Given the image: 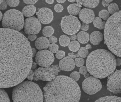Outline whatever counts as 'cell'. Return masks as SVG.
<instances>
[{
    "instance_id": "cell-3",
    "label": "cell",
    "mask_w": 121,
    "mask_h": 102,
    "mask_svg": "<svg viewBox=\"0 0 121 102\" xmlns=\"http://www.w3.org/2000/svg\"><path fill=\"white\" fill-rule=\"evenodd\" d=\"M86 65L89 74L100 79L110 75L117 66L115 56L112 52L104 49L91 52L87 56Z\"/></svg>"
},
{
    "instance_id": "cell-21",
    "label": "cell",
    "mask_w": 121,
    "mask_h": 102,
    "mask_svg": "<svg viewBox=\"0 0 121 102\" xmlns=\"http://www.w3.org/2000/svg\"><path fill=\"white\" fill-rule=\"evenodd\" d=\"M76 2L79 3L87 8H94L98 6L99 0H76Z\"/></svg>"
},
{
    "instance_id": "cell-41",
    "label": "cell",
    "mask_w": 121,
    "mask_h": 102,
    "mask_svg": "<svg viewBox=\"0 0 121 102\" xmlns=\"http://www.w3.org/2000/svg\"><path fill=\"white\" fill-rule=\"evenodd\" d=\"M49 40L50 43H51V44H53V43L56 44L57 42V38L55 37V36H52V35L50 37Z\"/></svg>"
},
{
    "instance_id": "cell-19",
    "label": "cell",
    "mask_w": 121,
    "mask_h": 102,
    "mask_svg": "<svg viewBox=\"0 0 121 102\" xmlns=\"http://www.w3.org/2000/svg\"><path fill=\"white\" fill-rule=\"evenodd\" d=\"M36 7L33 5H28L25 6L22 10V13L24 16L30 18L32 17L36 13Z\"/></svg>"
},
{
    "instance_id": "cell-1",
    "label": "cell",
    "mask_w": 121,
    "mask_h": 102,
    "mask_svg": "<svg viewBox=\"0 0 121 102\" xmlns=\"http://www.w3.org/2000/svg\"><path fill=\"white\" fill-rule=\"evenodd\" d=\"M33 62L27 38L18 31L0 28V88L13 87L23 82Z\"/></svg>"
},
{
    "instance_id": "cell-4",
    "label": "cell",
    "mask_w": 121,
    "mask_h": 102,
    "mask_svg": "<svg viewBox=\"0 0 121 102\" xmlns=\"http://www.w3.org/2000/svg\"><path fill=\"white\" fill-rule=\"evenodd\" d=\"M104 43L112 53L121 57V10L112 15L106 22Z\"/></svg>"
},
{
    "instance_id": "cell-54",
    "label": "cell",
    "mask_w": 121,
    "mask_h": 102,
    "mask_svg": "<svg viewBox=\"0 0 121 102\" xmlns=\"http://www.w3.org/2000/svg\"><path fill=\"white\" fill-rule=\"evenodd\" d=\"M85 78H87L89 77H90V74L89 73H87L85 75H84Z\"/></svg>"
},
{
    "instance_id": "cell-28",
    "label": "cell",
    "mask_w": 121,
    "mask_h": 102,
    "mask_svg": "<svg viewBox=\"0 0 121 102\" xmlns=\"http://www.w3.org/2000/svg\"><path fill=\"white\" fill-rule=\"evenodd\" d=\"M0 102H10L7 93L2 88H0Z\"/></svg>"
},
{
    "instance_id": "cell-49",
    "label": "cell",
    "mask_w": 121,
    "mask_h": 102,
    "mask_svg": "<svg viewBox=\"0 0 121 102\" xmlns=\"http://www.w3.org/2000/svg\"><path fill=\"white\" fill-rule=\"evenodd\" d=\"M102 5H103L104 7L108 6L109 5V3H107L105 0L102 1Z\"/></svg>"
},
{
    "instance_id": "cell-35",
    "label": "cell",
    "mask_w": 121,
    "mask_h": 102,
    "mask_svg": "<svg viewBox=\"0 0 121 102\" xmlns=\"http://www.w3.org/2000/svg\"><path fill=\"white\" fill-rule=\"evenodd\" d=\"M65 52L63 50H59L56 53V58L59 60H61L63 59V58H65Z\"/></svg>"
},
{
    "instance_id": "cell-27",
    "label": "cell",
    "mask_w": 121,
    "mask_h": 102,
    "mask_svg": "<svg viewBox=\"0 0 121 102\" xmlns=\"http://www.w3.org/2000/svg\"><path fill=\"white\" fill-rule=\"evenodd\" d=\"M108 11L110 14L113 15L116 13L118 12L119 10V8L116 3H113L110 4L108 6Z\"/></svg>"
},
{
    "instance_id": "cell-38",
    "label": "cell",
    "mask_w": 121,
    "mask_h": 102,
    "mask_svg": "<svg viewBox=\"0 0 121 102\" xmlns=\"http://www.w3.org/2000/svg\"><path fill=\"white\" fill-rule=\"evenodd\" d=\"M89 28V25L88 24L84 23L82 22L81 23V27H80V29L82 31H87Z\"/></svg>"
},
{
    "instance_id": "cell-43",
    "label": "cell",
    "mask_w": 121,
    "mask_h": 102,
    "mask_svg": "<svg viewBox=\"0 0 121 102\" xmlns=\"http://www.w3.org/2000/svg\"><path fill=\"white\" fill-rule=\"evenodd\" d=\"M68 55L69 57L72 59H74V58L75 59L79 57L78 54H74V53H72V52L69 53H68Z\"/></svg>"
},
{
    "instance_id": "cell-37",
    "label": "cell",
    "mask_w": 121,
    "mask_h": 102,
    "mask_svg": "<svg viewBox=\"0 0 121 102\" xmlns=\"http://www.w3.org/2000/svg\"><path fill=\"white\" fill-rule=\"evenodd\" d=\"M88 70L86 67L85 66H82L80 67L79 69V73L82 75H84L87 73Z\"/></svg>"
},
{
    "instance_id": "cell-32",
    "label": "cell",
    "mask_w": 121,
    "mask_h": 102,
    "mask_svg": "<svg viewBox=\"0 0 121 102\" xmlns=\"http://www.w3.org/2000/svg\"><path fill=\"white\" fill-rule=\"evenodd\" d=\"M75 64L78 67H81L83 66L85 63V60L83 58H77L75 59Z\"/></svg>"
},
{
    "instance_id": "cell-45",
    "label": "cell",
    "mask_w": 121,
    "mask_h": 102,
    "mask_svg": "<svg viewBox=\"0 0 121 102\" xmlns=\"http://www.w3.org/2000/svg\"><path fill=\"white\" fill-rule=\"evenodd\" d=\"M70 40L72 41H74L76 39H77V35L75 34L72 35H69V37Z\"/></svg>"
},
{
    "instance_id": "cell-25",
    "label": "cell",
    "mask_w": 121,
    "mask_h": 102,
    "mask_svg": "<svg viewBox=\"0 0 121 102\" xmlns=\"http://www.w3.org/2000/svg\"><path fill=\"white\" fill-rule=\"evenodd\" d=\"M43 34L46 37H50L52 36L54 33V30L51 26H47L45 27L42 31Z\"/></svg>"
},
{
    "instance_id": "cell-33",
    "label": "cell",
    "mask_w": 121,
    "mask_h": 102,
    "mask_svg": "<svg viewBox=\"0 0 121 102\" xmlns=\"http://www.w3.org/2000/svg\"><path fill=\"white\" fill-rule=\"evenodd\" d=\"M59 45L55 43L50 44L49 48V50L52 53H56L59 51Z\"/></svg>"
},
{
    "instance_id": "cell-13",
    "label": "cell",
    "mask_w": 121,
    "mask_h": 102,
    "mask_svg": "<svg viewBox=\"0 0 121 102\" xmlns=\"http://www.w3.org/2000/svg\"><path fill=\"white\" fill-rule=\"evenodd\" d=\"M38 19L41 23L44 25L49 24L53 20L54 15L52 11L50 9L43 8L36 13Z\"/></svg>"
},
{
    "instance_id": "cell-22",
    "label": "cell",
    "mask_w": 121,
    "mask_h": 102,
    "mask_svg": "<svg viewBox=\"0 0 121 102\" xmlns=\"http://www.w3.org/2000/svg\"><path fill=\"white\" fill-rule=\"evenodd\" d=\"M95 102H121V98L115 96H108L99 98Z\"/></svg>"
},
{
    "instance_id": "cell-40",
    "label": "cell",
    "mask_w": 121,
    "mask_h": 102,
    "mask_svg": "<svg viewBox=\"0 0 121 102\" xmlns=\"http://www.w3.org/2000/svg\"><path fill=\"white\" fill-rule=\"evenodd\" d=\"M7 8V4L6 1H3V2L0 4V10H6Z\"/></svg>"
},
{
    "instance_id": "cell-14",
    "label": "cell",
    "mask_w": 121,
    "mask_h": 102,
    "mask_svg": "<svg viewBox=\"0 0 121 102\" xmlns=\"http://www.w3.org/2000/svg\"><path fill=\"white\" fill-rule=\"evenodd\" d=\"M79 17L82 22L88 24L94 21L95 15L91 9L83 8L80 11Z\"/></svg>"
},
{
    "instance_id": "cell-23",
    "label": "cell",
    "mask_w": 121,
    "mask_h": 102,
    "mask_svg": "<svg viewBox=\"0 0 121 102\" xmlns=\"http://www.w3.org/2000/svg\"><path fill=\"white\" fill-rule=\"evenodd\" d=\"M106 22L104 21H102L99 17H97L95 18L93 21V24L95 27L99 30H102L105 28Z\"/></svg>"
},
{
    "instance_id": "cell-50",
    "label": "cell",
    "mask_w": 121,
    "mask_h": 102,
    "mask_svg": "<svg viewBox=\"0 0 121 102\" xmlns=\"http://www.w3.org/2000/svg\"><path fill=\"white\" fill-rule=\"evenodd\" d=\"M85 48L87 50H90L91 49L92 47L91 46V45L90 44H87L86 45V47H85Z\"/></svg>"
},
{
    "instance_id": "cell-18",
    "label": "cell",
    "mask_w": 121,
    "mask_h": 102,
    "mask_svg": "<svg viewBox=\"0 0 121 102\" xmlns=\"http://www.w3.org/2000/svg\"><path fill=\"white\" fill-rule=\"evenodd\" d=\"M82 7V5L78 2L72 4L68 6V11L71 15L77 16L79 14Z\"/></svg>"
},
{
    "instance_id": "cell-56",
    "label": "cell",
    "mask_w": 121,
    "mask_h": 102,
    "mask_svg": "<svg viewBox=\"0 0 121 102\" xmlns=\"http://www.w3.org/2000/svg\"><path fill=\"white\" fill-rule=\"evenodd\" d=\"M106 1L107 3H111V2H112L113 1V0H105Z\"/></svg>"
},
{
    "instance_id": "cell-48",
    "label": "cell",
    "mask_w": 121,
    "mask_h": 102,
    "mask_svg": "<svg viewBox=\"0 0 121 102\" xmlns=\"http://www.w3.org/2000/svg\"><path fill=\"white\" fill-rule=\"evenodd\" d=\"M32 53L33 57H35L37 53V50L35 48H32Z\"/></svg>"
},
{
    "instance_id": "cell-29",
    "label": "cell",
    "mask_w": 121,
    "mask_h": 102,
    "mask_svg": "<svg viewBox=\"0 0 121 102\" xmlns=\"http://www.w3.org/2000/svg\"><path fill=\"white\" fill-rule=\"evenodd\" d=\"M99 17L103 19L104 20L107 21L110 17V13L106 10H102L99 11Z\"/></svg>"
},
{
    "instance_id": "cell-6",
    "label": "cell",
    "mask_w": 121,
    "mask_h": 102,
    "mask_svg": "<svg viewBox=\"0 0 121 102\" xmlns=\"http://www.w3.org/2000/svg\"><path fill=\"white\" fill-rule=\"evenodd\" d=\"M24 18L22 12L15 9L6 11L3 15L2 25L4 28L20 31L23 28Z\"/></svg>"
},
{
    "instance_id": "cell-51",
    "label": "cell",
    "mask_w": 121,
    "mask_h": 102,
    "mask_svg": "<svg viewBox=\"0 0 121 102\" xmlns=\"http://www.w3.org/2000/svg\"><path fill=\"white\" fill-rule=\"evenodd\" d=\"M45 2L47 3L48 4H52L54 3V0H46Z\"/></svg>"
},
{
    "instance_id": "cell-15",
    "label": "cell",
    "mask_w": 121,
    "mask_h": 102,
    "mask_svg": "<svg viewBox=\"0 0 121 102\" xmlns=\"http://www.w3.org/2000/svg\"><path fill=\"white\" fill-rule=\"evenodd\" d=\"M59 66L60 70L63 71H71L75 67L74 60L69 56H66L60 61Z\"/></svg>"
},
{
    "instance_id": "cell-30",
    "label": "cell",
    "mask_w": 121,
    "mask_h": 102,
    "mask_svg": "<svg viewBox=\"0 0 121 102\" xmlns=\"http://www.w3.org/2000/svg\"><path fill=\"white\" fill-rule=\"evenodd\" d=\"M79 57L82 58H86L89 55V51L85 47H82L80 48L77 53Z\"/></svg>"
},
{
    "instance_id": "cell-46",
    "label": "cell",
    "mask_w": 121,
    "mask_h": 102,
    "mask_svg": "<svg viewBox=\"0 0 121 102\" xmlns=\"http://www.w3.org/2000/svg\"><path fill=\"white\" fill-rule=\"evenodd\" d=\"M37 64L36 62H33L32 64V67H31V70H35L37 68Z\"/></svg>"
},
{
    "instance_id": "cell-31",
    "label": "cell",
    "mask_w": 121,
    "mask_h": 102,
    "mask_svg": "<svg viewBox=\"0 0 121 102\" xmlns=\"http://www.w3.org/2000/svg\"><path fill=\"white\" fill-rule=\"evenodd\" d=\"M80 73L79 72L75 71L72 72L70 75V78H72L75 82H77L79 80L80 78Z\"/></svg>"
},
{
    "instance_id": "cell-52",
    "label": "cell",
    "mask_w": 121,
    "mask_h": 102,
    "mask_svg": "<svg viewBox=\"0 0 121 102\" xmlns=\"http://www.w3.org/2000/svg\"><path fill=\"white\" fill-rule=\"evenodd\" d=\"M57 1L58 3L62 4L63 3H64L65 2V0H57Z\"/></svg>"
},
{
    "instance_id": "cell-7",
    "label": "cell",
    "mask_w": 121,
    "mask_h": 102,
    "mask_svg": "<svg viewBox=\"0 0 121 102\" xmlns=\"http://www.w3.org/2000/svg\"><path fill=\"white\" fill-rule=\"evenodd\" d=\"M60 70L58 65H52L49 67H40L34 71V80L35 81L42 80L50 81L55 79Z\"/></svg>"
},
{
    "instance_id": "cell-16",
    "label": "cell",
    "mask_w": 121,
    "mask_h": 102,
    "mask_svg": "<svg viewBox=\"0 0 121 102\" xmlns=\"http://www.w3.org/2000/svg\"><path fill=\"white\" fill-rule=\"evenodd\" d=\"M49 40L46 37H41L37 39L35 42L36 48L39 50L47 49L50 45Z\"/></svg>"
},
{
    "instance_id": "cell-24",
    "label": "cell",
    "mask_w": 121,
    "mask_h": 102,
    "mask_svg": "<svg viewBox=\"0 0 121 102\" xmlns=\"http://www.w3.org/2000/svg\"><path fill=\"white\" fill-rule=\"evenodd\" d=\"M70 39L66 35H61L59 39L60 44L62 47H66L69 45L70 43Z\"/></svg>"
},
{
    "instance_id": "cell-11",
    "label": "cell",
    "mask_w": 121,
    "mask_h": 102,
    "mask_svg": "<svg viewBox=\"0 0 121 102\" xmlns=\"http://www.w3.org/2000/svg\"><path fill=\"white\" fill-rule=\"evenodd\" d=\"M35 60L37 65L41 67H49L54 61L55 57L52 52L47 49L39 50L35 56Z\"/></svg>"
},
{
    "instance_id": "cell-39",
    "label": "cell",
    "mask_w": 121,
    "mask_h": 102,
    "mask_svg": "<svg viewBox=\"0 0 121 102\" xmlns=\"http://www.w3.org/2000/svg\"><path fill=\"white\" fill-rule=\"evenodd\" d=\"M34 71L32 70H31L30 71V72L28 73L27 76V79L30 80V81H32L34 79Z\"/></svg>"
},
{
    "instance_id": "cell-8",
    "label": "cell",
    "mask_w": 121,
    "mask_h": 102,
    "mask_svg": "<svg viewBox=\"0 0 121 102\" xmlns=\"http://www.w3.org/2000/svg\"><path fill=\"white\" fill-rule=\"evenodd\" d=\"M60 26L64 33L70 35L77 33L81 27V22L77 18L74 16H65L62 18Z\"/></svg>"
},
{
    "instance_id": "cell-17",
    "label": "cell",
    "mask_w": 121,
    "mask_h": 102,
    "mask_svg": "<svg viewBox=\"0 0 121 102\" xmlns=\"http://www.w3.org/2000/svg\"><path fill=\"white\" fill-rule=\"evenodd\" d=\"M103 34L99 31H95L92 33L90 36V40L92 44L97 45L99 44L103 40Z\"/></svg>"
},
{
    "instance_id": "cell-5",
    "label": "cell",
    "mask_w": 121,
    "mask_h": 102,
    "mask_svg": "<svg viewBox=\"0 0 121 102\" xmlns=\"http://www.w3.org/2000/svg\"><path fill=\"white\" fill-rule=\"evenodd\" d=\"M13 102H44V95L39 86L30 81H23L14 87Z\"/></svg>"
},
{
    "instance_id": "cell-53",
    "label": "cell",
    "mask_w": 121,
    "mask_h": 102,
    "mask_svg": "<svg viewBox=\"0 0 121 102\" xmlns=\"http://www.w3.org/2000/svg\"><path fill=\"white\" fill-rule=\"evenodd\" d=\"M3 13H1V11H0V21L2 20V18H3Z\"/></svg>"
},
{
    "instance_id": "cell-2",
    "label": "cell",
    "mask_w": 121,
    "mask_h": 102,
    "mask_svg": "<svg viewBox=\"0 0 121 102\" xmlns=\"http://www.w3.org/2000/svg\"><path fill=\"white\" fill-rule=\"evenodd\" d=\"M44 102H79L80 88L69 77L59 75L43 88Z\"/></svg>"
},
{
    "instance_id": "cell-9",
    "label": "cell",
    "mask_w": 121,
    "mask_h": 102,
    "mask_svg": "<svg viewBox=\"0 0 121 102\" xmlns=\"http://www.w3.org/2000/svg\"><path fill=\"white\" fill-rule=\"evenodd\" d=\"M82 89L88 94L92 95L97 93L102 88L101 81L94 76H90L82 82Z\"/></svg>"
},
{
    "instance_id": "cell-44",
    "label": "cell",
    "mask_w": 121,
    "mask_h": 102,
    "mask_svg": "<svg viewBox=\"0 0 121 102\" xmlns=\"http://www.w3.org/2000/svg\"><path fill=\"white\" fill-rule=\"evenodd\" d=\"M37 36L36 35H29L28 36V38L30 41H33L37 39Z\"/></svg>"
},
{
    "instance_id": "cell-10",
    "label": "cell",
    "mask_w": 121,
    "mask_h": 102,
    "mask_svg": "<svg viewBox=\"0 0 121 102\" xmlns=\"http://www.w3.org/2000/svg\"><path fill=\"white\" fill-rule=\"evenodd\" d=\"M107 89L113 94L121 93V69L116 70L108 76Z\"/></svg>"
},
{
    "instance_id": "cell-36",
    "label": "cell",
    "mask_w": 121,
    "mask_h": 102,
    "mask_svg": "<svg viewBox=\"0 0 121 102\" xmlns=\"http://www.w3.org/2000/svg\"><path fill=\"white\" fill-rule=\"evenodd\" d=\"M63 6L60 4H56L54 6V10L57 13H60L63 10Z\"/></svg>"
},
{
    "instance_id": "cell-47",
    "label": "cell",
    "mask_w": 121,
    "mask_h": 102,
    "mask_svg": "<svg viewBox=\"0 0 121 102\" xmlns=\"http://www.w3.org/2000/svg\"><path fill=\"white\" fill-rule=\"evenodd\" d=\"M116 63L117 66H120L121 65V59L117 58L116 59Z\"/></svg>"
},
{
    "instance_id": "cell-55",
    "label": "cell",
    "mask_w": 121,
    "mask_h": 102,
    "mask_svg": "<svg viewBox=\"0 0 121 102\" xmlns=\"http://www.w3.org/2000/svg\"><path fill=\"white\" fill-rule=\"evenodd\" d=\"M68 1H69V2L72 3H75V2H76V1L73 0H68Z\"/></svg>"
},
{
    "instance_id": "cell-20",
    "label": "cell",
    "mask_w": 121,
    "mask_h": 102,
    "mask_svg": "<svg viewBox=\"0 0 121 102\" xmlns=\"http://www.w3.org/2000/svg\"><path fill=\"white\" fill-rule=\"evenodd\" d=\"M77 40L79 43L82 44H86L89 41V35L86 32L81 31L77 35Z\"/></svg>"
},
{
    "instance_id": "cell-34",
    "label": "cell",
    "mask_w": 121,
    "mask_h": 102,
    "mask_svg": "<svg viewBox=\"0 0 121 102\" xmlns=\"http://www.w3.org/2000/svg\"><path fill=\"white\" fill-rule=\"evenodd\" d=\"M7 5H8L10 7H15L19 5L20 3L19 0H6Z\"/></svg>"
},
{
    "instance_id": "cell-42",
    "label": "cell",
    "mask_w": 121,
    "mask_h": 102,
    "mask_svg": "<svg viewBox=\"0 0 121 102\" xmlns=\"http://www.w3.org/2000/svg\"><path fill=\"white\" fill-rule=\"evenodd\" d=\"M38 0H23V2L29 5H33L35 4L37 1Z\"/></svg>"
},
{
    "instance_id": "cell-26",
    "label": "cell",
    "mask_w": 121,
    "mask_h": 102,
    "mask_svg": "<svg viewBox=\"0 0 121 102\" xmlns=\"http://www.w3.org/2000/svg\"><path fill=\"white\" fill-rule=\"evenodd\" d=\"M68 48L70 51L76 52L80 48V44L78 41L74 40L70 42L68 45Z\"/></svg>"
},
{
    "instance_id": "cell-57",
    "label": "cell",
    "mask_w": 121,
    "mask_h": 102,
    "mask_svg": "<svg viewBox=\"0 0 121 102\" xmlns=\"http://www.w3.org/2000/svg\"><path fill=\"white\" fill-rule=\"evenodd\" d=\"M3 0H0V4H1L3 2Z\"/></svg>"
},
{
    "instance_id": "cell-12",
    "label": "cell",
    "mask_w": 121,
    "mask_h": 102,
    "mask_svg": "<svg viewBox=\"0 0 121 102\" xmlns=\"http://www.w3.org/2000/svg\"><path fill=\"white\" fill-rule=\"evenodd\" d=\"M23 27L26 34L35 35L39 33L42 28V25L37 18L32 16L25 20Z\"/></svg>"
}]
</instances>
